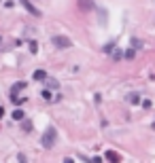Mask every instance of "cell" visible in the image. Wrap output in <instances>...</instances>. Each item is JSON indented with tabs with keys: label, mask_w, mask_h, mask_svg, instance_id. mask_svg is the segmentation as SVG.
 Segmentation results:
<instances>
[{
	"label": "cell",
	"mask_w": 155,
	"mask_h": 163,
	"mask_svg": "<svg viewBox=\"0 0 155 163\" xmlns=\"http://www.w3.org/2000/svg\"><path fill=\"white\" fill-rule=\"evenodd\" d=\"M47 83H49V87H53V89L60 87V83H58V80H53V78H47Z\"/></svg>",
	"instance_id": "10"
},
{
	"label": "cell",
	"mask_w": 155,
	"mask_h": 163,
	"mask_svg": "<svg viewBox=\"0 0 155 163\" xmlns=\"http://www.w3.org/2000/svg\"><path fill=\"white\" fill-rule=\"evenodd\" d=\"M34 80H47V72L45 70H36L34 72Z\"/></svg>",
	"instance_id": "5"
},
{
	"label": "cell",
	"mask_w": 155,
	"mask_h": 163,
	"mask_svg": "<svg viewBox=\"0 0 155 163\" xmlns=\"http://www.w3.org/2000/svg\"><path fill=\"white\" fill-rule=\"evenodd\" d=\"M125 57H127V59H134V49H127V51H125Z\"/></svg>",
	"instance_id": "12"
},
{
	"label": "cell",
	"mask_w": 155,
	"mask_h": 163,
	"mask_svg": "<svg viewBox=\"0 0 155 163\" xmlns=\"http://www.w3.org/2000/svg\"><path fill=\"white\" fill-rule=\"evenodd\" d=\"M19 163H28L26 161V155H21V152H19Z\"/></svg>",
	"instance_id": "13"
},
{
	"label": "cell",
	"mask_w": 155,
	"mask_h": 163,
	"mask_svg": "<svg viewBox=\"0 0 155 163\" xmlns=\"http://www.w3.org/2000/svg\"><path fill=\"white\" fill-rule=\"evenodd\" d=\"M92 163H102V159H100V157H94V159H92Z\"/></svg>",
	"instance_id": "14"
},
{
	"label": "cell",
	"mask_w": 155,
	"mask_h": 163,
	"mask_svg": "<svg viewBox=\"0 0 155 163\" xmlns=\"http://www.w3.org/2000/svg\"><path fill=\"white\" fill-rule=\"evenodd\" d=\"M2 114H4V108H2V106H0V116H2Z\"/></svg>",
	"instance_id": "16"
},
{
	"label": "cell",
	"mask_w": 155,
	"mask_h": 163,
	"mask_svg": "<svg viewBox=\"0 0 155 163\" xmlns=\"http://www.w3.org/2000/svg\"><path fill=\"white\" fill-rule=\"evenodd\" d=\"M55 140H58V131H55V127H49L47 131H45V135H43V146L45 148H51L53 144H55Z\"/></svg>",
	"instance_id": "1"
},
{
	"label": "cell",
	"mask_w": 155,
	"mask_h": 163,
	"mask_svg": "<svg viewBox=\"0 0 155 163\" xmlns=\"http://www.w3.org/2000/svg\"><path fill=\"white\" fill-rule=\"evenodd\" d=\"M125 99H127V102H130V104H138V102H140V97H138V93H130V95H127Z\"/></svg>",
	"instance_id": "6"
},
{
	"label": "cell",
	"mask_w": 155,
	"mask_h": 163,
	"mask_svg": "<svg viewBox=\"0 0 155 163\" xmlns=\"http://www.w3.org/2000/svg\"><path fill=\"white\" fill-rule=\"evenodd\" d=\"M64 163H75V161H72L70 157H66V159H64Z\"/></svg>",
	"instance_id": "15"
},
{
	"label": "cell",
	"mask_w": 155,
	"mask_h": 163,
	"mask_svg": "<svg viewBox=\"0 0 155 163\" xmlns=\"http://www.w3.org/2000/svg\"><path fill=\"white\" fill-rule=\"evenodd\" d=\"M30 51H32V53L38 51V44H36V40H30Z\"/></svg>",
	"instance_id": "11"
},
{
	"label": "cell",
	"mask_w": 155,
	"mask_h": 163,
	"mask_svg": "<svg viewBox=\"0 0 155 163\" xmlns=\"http://www.w3.org/2000/svg\"><path fill=\"white\" fill-rule=\"evenodd\" d=\"M51 42L55 44L58 49H68V47H72V40L68 38V36H53Z\"/></svg>",
	"instance_id": "2"
},
{
	"label": "cell",
	"mask_w": 155,
	"mask_h": 163,
	"mask_svg": "<svg viewBox=\"0 0 155 163\" xmlns=\"http://www.w3.org/2000/svg\"><path fill=\"white\" fill-rule=\"evenodd\" d=\"M132 47H134V51H136V49H140V47H142V42H140L138 38H132Z\"/></svg>",
	"instance_id": "9"
},
{
	"label": "cell",
	"mask_w": 155,
	"mask_h": 163,
	"mask_svg": "<svg viewBox=\"0 0 155 163\" xmlns=\"http://www.w3.org/2000/svg\"><path fill=\"white\" fill-rule=\"evenodd\" d=\"M23 6L28 8V11H30L32 15H36V17H41V11H38V8H36V6H34L32 2H23Z\"/></svg>",
	"instance_id": "4"
},
{
	"label": "cell",
	"mask_w": 155,
	"mask_h": 163,
	"mask_svg": "<svg viewBox=\"0 0 155 163\" xmlns=\"http://www.w3.org/2000/svg\"><path fill=\"white\" fill-rule=\"evenodd\" d=\"M23 116H26L23 110H13V119L15 121H23Z\"/></svg>",
	"instance_id": "7"
},
{
	"label": "cell",
	"mask_w": 155,
	"mask_h": 163,
	"mask_svg": "<svg viewBox=\"0 0 155 163\" xmlns=\"http://www.w3.org/2000/svg\"><path fill=\"white\" fill-rule=\"evenodd\" d=\"M106 159L111 161V163H121V157L117 155L115 150H106Z\"/></svg>",
	"instance_id": "3"
},
{
	"label": "cell",
	"mask_w": 155,
	"mask_h": 163,
	"mask_svg": "<svg viewBox=\"0 0 155 163\" xmlns=\"http://www.w3.org/2000/svg\"><path fill=\"white\" fill-rule=\"evenodd\" d=\"M21 129L23 131H30L32 129V121H21Z\"/></svg>",
	"instance_id": "8"
}]
</instances>
